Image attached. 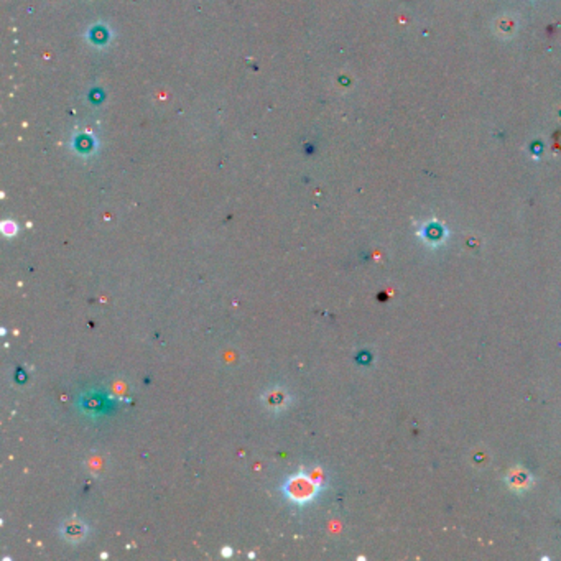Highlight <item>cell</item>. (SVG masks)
<instances>
[{"mask_svg":"<svg viewBox=\"0 0 561 561\" xmlns=\"http://www.w3.org/2000/svg\"><path fill=\"white\" fill-rule=\"evenodd\" d=\"M319 486H321L319 481L306 476L305 473H298L286 479L284 486H282V491H284L285 498L291 500V502L305 505L318 498L321 489Z\"/></svg>","mask_w":561,"mask_h":561,"instance_id":"obj_1","label":"cell"},{"mask_svg":"<svg viewBox=\"0 0 561 561\" xmlns=\"http://www.w3.org/2000/svg\"><path fill=\"white\" fill-rule=\"evenodd\" d=\"M59 533H61L64 540L78 543L81 540H84L86 535H88V526L79 520H66L63 522L61 526H59Z\"/></svg>","mask_w":561,"mask_h":561,"instance_id":"obj_2","label":"cell"},{"mask_svg":"<svg viewBox=\"0 0 561 561\" xmlns=\"http://www.w3.org/2000/svg\"><path fill=\"white\" fill-rule=\"evenodd\" d=\"M264 404L268 409L275 410H284L288 406V395H286L285 391H280V388H275V391H268L264 397Z\"/></svg>","mask_w":561,"mask_h":561,"instance_id":"obj_3","label":"cell"},{"mask_svg":"<svg viewBox=\"0 0 561 561\" xmlns=\"http://www.w3.org/2000/svg\"><path fill=\"white\" fill-rule=\"evenodd\" d=\"M222 555H224V556H230V555H233V551H230L229 548H226V550H222Z\"/></svg>","mask_w":561,"mask_h":561,"instance_id":"obj_4","label":"cell"}]
</instances>
